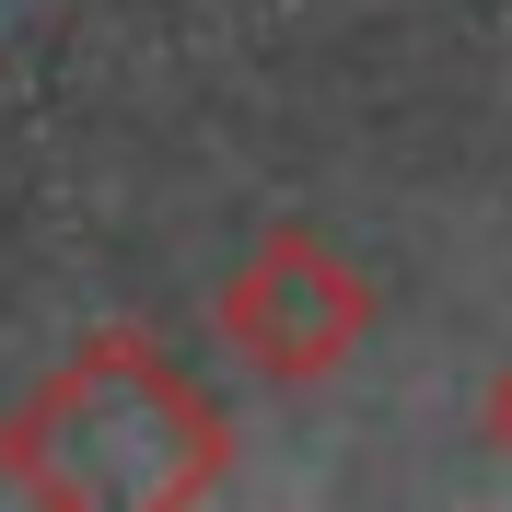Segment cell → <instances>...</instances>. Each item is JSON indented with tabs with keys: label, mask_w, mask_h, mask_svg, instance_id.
<instances>
[{
	"label": "cell",
	"mask_w": 512,
	"mask_h": 512,
	"mask_svg": "<svg viewBox=\"0 0 512 512\" xmlns=\"http://www.w3.org/2000/svg\"><path fill=\"white\" fill-rule=\"evenodd\" d=\"M233 326H245V350L268 361V373H326V361L361 338V291H350V268L326 245L280 233V245L245 268V291H233Z\"/></svg>",
	"instance_id": "obj_1"
}]
</instances>
